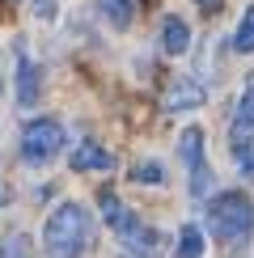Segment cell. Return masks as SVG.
<instances>
[{
  "label": "cell",
  "mask_w": 254,
  "mask_h": 258,
  "mask_svg": "<svg viewBox=\"0 0 254 258\" xmlns=\"http://www.w3.org/2000/svg\"><path fill=\"white\" fill-rule=\"evenodd\" d=\"M72 174H110L114 169V153L102 144H93V140H85V144L72 148Z\"/></svg>",
  "instance_id": "5b68a950"
},
{
  "label": "cell",
  "mask_w": 254,
  "mask_h": 258,
  "mask_svg": "<svg viewBox=\"0 0 254 258\" xmlns=\"http://www.w3.org/2000/svg\"><path fill=\"white\" fill-rule=\"evenodd\" d=\"M208 233L225 254H241L254 237V199L246 190H220L208 199Z\"/></svg>",
  "instance_id": "6da1fadb"
},
{
  "label": "cell",
  "mask_w": 254,
  "mask_h": 258,
  "mask_svg": "<svg viewBox=\"0 0 254 258\" xmlns=\"http://www.w3.org/2000/svg\"><path fill=\"white\" fill-rule=\"evenodd\" d=\"M208 102V89L199 85L195 77H174L165 89V110L169 114H186V110H199Z\"/></svg>",
  "instance_id": "277c9868"
},
{
  "label": "cell",
  "mask_w": 254,
  "mask_h": 258,
  "mask_svg": "<svg viewBox=\"0 0 254 258\" xmlns=\"http://www.w3.org/2000/svg\"><path fill=\"white\" fill-rule=\"evenodd\" d=\"M132 178L144 182V186H165V165H161V161H136Z\"/></svg>",
  "instance_id": "2e32d148"
},
{
  "label": "cell",
  "mask_w": 254,
  "mask_h": 258,
  "mask_svg": "<svg viewBox=\"0 0 254 258\" xmlns=\"http://www.w3.org/2000/svg\"><path fill=\"white\" fill-rule=\"evenodd\" d=\"M178 161L186 169L204 165V127H182V136H178Z\"/></svg>",
  "instance_id": "9c48e42d"
},
{
  "label": "cell",
  "mask_w": 254,
  "mask_h": 258,
  "mask_svg": "<svg viewBox=\"0 0 254 258\" xmlns=\"http://www.w3.org/2000/svg\"><path fill=\"white\" fill-rule=\"evenodd\" d=\"M93 245V216L77 199L59 203L42 224V254L47 258H85Z\"/></svg>",
  "instance_id": "7a4b0ae2"
},
{
  "label": "cell",
  "mask_w": 254,
  "mask_h": 258,
  "mask_svg": "<svg viewBox=\"0 0 254 258\" xmlns=\"http://www.w3.org/2000/svg\"><path fill=\"white\" fill-rule=\"evenodd\" d=\"M174 258H204V229L199 224H182L178 229V254Z\"/></svg>",
  "instance_id": "8fae6325"
},
{
  "label": "cell",
  "mask_w": 254,
  "mask_h": 258,
  "mask_svg": "<svg viewBox=\"0 0 254 258\" xmlns=\"http://www.w3.org/2000/svg\"><path fill=\"white\" fill-rule=\"evenodd\" d=\"M0 258H34V241H30V233H9V237L0 241Z\"/></svg>",
  "instance_id": "9a60e30c"
},
{
  "label": "cell",
  "mask_w": 254,
  "mask_h": 258,
  "mask_svg": "<svg viewBox=\"0 0 254 258\" xmlns=\"http://www.w3.org/2000/svg\"><path fill=\"white\" fill-rule=\"evenodd\" d=\"M233 51H241V55H254V5L241 13L237 30H233Z\"/></svg>",
  "instance_id": "4fadbf2b"
},
{
  "label": "cell",
  "mask_w": 254,
  "mask_h": 258,
  "mask_svg": "<svg viewBox=\"0 0 254 258\" xmlns=\"http://www.w3.org/2000/svg\"><path fill=\"white\" fill-rule=\"evenodd\" d=\"M30 9H34V17H38V21H55V13H59L55 0H30Z\"/></svg>",
  "instance_id": "e0dca14e"
},
{
  "label": "cell",
  "mask_w": 254,
  "mask_h": 258,
  "mask_svg": "<svg viewBox=\"0 0 254 258\" xmlns=\"http://www.w3.org/2000/svg\"><path fill=\"white\" fill-rule=\"evenodd\" d=\"M68 144L59 119H30L21 127V161L26 165H47L51 157H59V148Z\"/></svg>",
  "instance_id": "3957f363"
},
{
  "label": "cell",
  "mask_w": 254,
  "mask_h": 258,
  "mask_svg": "<svg viewBox=\"0 0 254 258\" xmlns=\"http://www.w3.org/2000/svg\"><path fill=\"white\" fill-rule=\"evenodd\" d=\"M186 47H190V26L178 13H169L161 21V51H165V55H182Z\"/></svg>",
  "instance_id": "ba28073f"
},
{
  "label": "cell",
  "mask_w": 254,
  "mask_h": 258,
  "mask_svg": "<svg viewBox=\"0 0 254 258\" xmlns=\"http://www.w3.org/2000/svg\"><path fill=\"white\" fill-rule=\"evenodd\" d=\"M237 140H254V72L246 77V89H241L233 123H229V144H237Z\"/></svg>",
  "instance_id": "52a82bcc"
},
{
  "label": "cell",
  "mask_w": 254,
  "mask_h": 258,
  "mask_svg": "<svg viewBox=\"0 0 254 258\" xmlns=\"http://www.w3.org/2000/svg\"><path fill=\"white\" fill-rule=\"evenodd\" d=\"M98 13L110 21L114 30H127L136 17V0H98Z\"/></svg>",
  "instance_id": "30bf717a"
},
{
  "label": "cell",
  "mask_w": 254,
  "mask_h": 258,
  "mask_svg": "<svg viewBox=\"0 0 254 258\" xmlns=\"http://www.w3.org/2000/svg\"><path fill=\"white\" fill-rule=\"evenodd\" d=\"M195 5H199V9H204V13H216V9H220V5H225V0H195Z\"/></svg>",
  "instance_id": "ac0fdd59"
},
{
  "label": "cell",
  "mask_w": 254,
  "mask_h": 258,
  "mask_svg": "<svg viewBox=\"0 0 254 258\" xmlns=\"http://www.w3.org/2000/svg\"><path fill=\"white\" fill-rule=\"evenodd\" d=\"M38 89H42V72H38V63L26 55V47L17 42V106L21 110H30V106L38 102Z\"/></svg>",
  "instance_id": "8992f818"
},
{
  "label": "cell",
  "mask_w": 254,
  "mask_h": 258,
  "mask_svg": "<svg viewBox=\"0 0 254 258\" xmlns=\"http://www.w3.org/2000/svg\"><path fill=\"white\" fill-rule=\"evenodd\" d=\"M212 190H216V174H212V165L204 161L199 169H190V199H195V203H204Z\"/></svg>",
  "instance_id": "5bb4252c"
},
{
  "label": "cell",
  "mask_w": 254,
  "mask_h": 258,
  "mask_svg": "<svg viewBox=\"0 0 254 258\" xmlns=\"http://www.w3.org/2000/svg\"><path fill=\"white\" fill-rule=\"evenodd\" d=\"M98 208H102V220L110 224V229H119V224H123L127 216H132V212L123 208V199L114 195V190H102V195H98Z\"/></svg>",
  "instance_id": "7c38bea8"
}]
</instances>
